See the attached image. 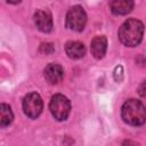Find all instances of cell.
<instances>
[{"label":"cell","mask_w":146,"mask_h":146,"mask_svg":"<svg viewBox=\"0 0 146 146\" xmlns=\"http://www.w3.org/2000/svg\"><path fill=\"white\" fill-rule=\"evenodd\" d=\"M120 41L128 47H135L140 43L144 35V24L135 18L125 21L119 29Z\"/></svg>","instance_id":"6da1fadb"},{"label":"cell","mask_w":146,"mask_h":146,"mask_svg":"<svg viewBox=\"0 0 146 146\" xmlns=\"http://www.w3.org/2000/svg\"><path fill=\"white\" fill-rule=\"evenodd\" d=\"M121 115L125 123L135 127L141 125L146 122V107L137 99H129L123 104Z\"/></svg>","instance_id":"7a4b0ae2"},{"label":"cell","mask_w":146,"mask_h":146,"mask_svg":"<svg viewBox=\"0 0 146 146\" xmlns=\"http://www.w3.org/2000/svg\"><path fill=\"white\" fill-rule=\"evenodd\" d=\"M49 110L52 114V116L58 121H64L67 119L70 112H71V103L64 95L57 94L51 97Z\"/></svg>","instance_id":"3957f363"},{"label":"cell","mask_w":146,"mask_h":146,"mask_svg":"<svg viewBox=\"0 0 146 146\" xmlns=\"http://www.w3.org/2000/svg\"><path fill=\"white\" fill-rule=\"evenodd\" d=\"M87 23V14L81 6L72 7L66 14V26L70 30L80 32L84 29Z\"/></svg>","instance_id":"277c9868"},{"label":"cell","mask_w":146,"mask_h":146,"mask_svg":"<svg viewBox=\"0 0 146 146\" xmlns=\"http://www.w3.org/2000/svg\"><path fill=\"white\" fill-rule=\"evenodd\" d=\"M43 108V103L39 94L36 92H30L27 94L23 99V111L25 115H27L31 119L38 117Z\"/></svg>","instance_id":"5b68a950"},{"label":"cell","mask_w":146,"mask_h":146,"mask_svg":"<svg viewBox=\"0 0 146 146\" xmlns=\"http://www.w3.org/2000/svg\"><path fill=\"white\" fill-rule=\"evenodd\" d=\"M34 23H35L38 30L43 33H49L52 30L51 15L46 10H38L34 14Z\"/></svg>","instance_id":"8992f818"},{"label":"cell","mask_w":146,"mask_h":146,"mask_svg":"<svg viewBox=\"0 0 146 146\" xmlns=\"http://www.w3.org/2000/svg\"><path fill=\"white\" fill-rule=\"evenodd\" d=\"M43 73H44L46 80L51 84L59 83L64 78V68L59 64H55V63L47 65Z\"/></svg>","instance_id":"52a82bcc"},{"label":"cell","mask_w":146,"mask_h":146,"mask_svg":"<svg viewBox=\"0 0 146 146\" xmlns=\"http://www.w3.org/2000/svg\"><path fill=\"white\" fill-rule=\"evenodd\" d=\"M110 8L114 15H127L133 8V0H111Z\"/></svg>","instance_id":"ba28073f"},{"label":"cell","mask_w":146,"mask_h":146,"mask_svg":"<svg viewBox=\"0 0 146 146\" xmlns=\"http://www.w3.org/2000/svg\"><path fill=\"white\" fill-rule=\"evenodd\" d=\"M90 49H91V54L95 58H97V59L103 58L106 52V49H107V39L104 35L94 38L91 41V44H90Z\"/></svg>","instance_id":"9c48e42d"},{"label":"cell","mask_w":146,"mask_h":146,"mask_svg":"<svg viewBox=\"0 0 146 146\" xmlns=\"http://www.w3.org/2000/svg\"><path fill=\"white\" fill-rule=\"evenodd\" d=\"M65 51L67 56L72 59L82 58L86 54V47L83 43L79 41H68L65 46Z\"/></svg>","instance_id":"30bf717a"},{"label":"cell","mask_w":146,"mask_h":146,"mask_svg":"<svg viewBox=\"0 0 146 146\" xmlns=\"http://www.w3.org/2000/svg\"><path fill=\"white\" fill-rule=\"evenodd\" d=\"M14 114L9 105L7 104H1L0 105V125L2 128L9 125L13 122Z\"/></svg>","instance_id":"8fae6325"},{"label":"cell","mask_w":146,"mask_h":146,"mask_svg":"<svg viewBox=\"0 0 146 146\" xmlns=\"http://www.w3.org/2000/svg\"><path fill=\"white\" fill-rule=\"evenodd\" d=\"M40 51L43 54H50L54 51V47L51 43H42L40 47Z\"/></svg>","instance_id":"7c38bea8"},{"label":"cell","mask_w":146,"mask_h":146,"mask_svg":"<svg viewBox=\"0 0 146 146\" xmlns=\"http://www.w3.org/2000/svg\"><path fill=\"white\" fill-rule=\"evenodd\" d=\"M138 94H139L143 98L146 99V79L139 84V87H138Z\"/></svg>","instance_id":"4fadbf2b"},{"label":"cell","mask_w":146,"mask_h":146,"mask_svg":"<svg viewBox=\"0 0 146 146\" xmlns=\"http://www.w3.org/2000/svg\"><path fill=\"white\" fill-rule=\"evenodd\" d=\"M9 3H13V5H16V3H19L22 0H7Z\"/></svg>","instance_id":"5bb4252c"}]
</instances>
